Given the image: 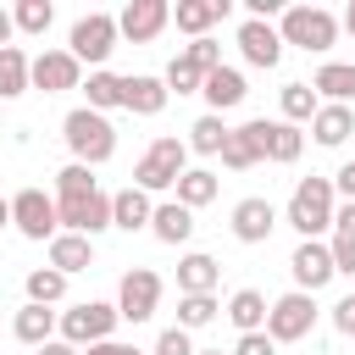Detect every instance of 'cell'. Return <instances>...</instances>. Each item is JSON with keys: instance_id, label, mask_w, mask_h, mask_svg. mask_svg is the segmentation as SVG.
Here are the masks:
<instances>
[{"instance_id": "1", "label": "cell", "mask_w": 355, "mask_h": 355, "mask_svg": "<svg viewBox=\"0 0 355 355\" xmlns=\"http://www.w3.org/2000/svg\"><path fill=\"white\" fill-rule=\"evenodd\" d=\"M333 211H338V189H333V178H300L294 183V194H288V205H283V222L300 233V239H327L333 233Z\"/></svg>"}, {"instance_id": "2", "label": "cell", "mask_w": 355, "mask_h": 355, "mask_svg": "<svg viewBox=\"0 0 355 355\" xmlns=\"http://www.w3.org/2000/svg\"><path fill=\"white\" fill-rule=\"evenodd\" d=\"M61 139H67L72 161H83V166H105V161L116 155V128H111V116H100V111H89V105H78V111L61 116Z\"/></svg>"}, {"instance_id": "3", "label": "cell", "mask_w": 355, "mask_h": 355, "mask_svg": "<svg viewBox=\"0 0 355 355\" xmlns=\"http://www.w3.org/2000/svg\"><path fill=\"white\" fill-rule=\"evenodd\" d=\"M183 172H189V139L161 133V139L139 155V166H133V189H144V194H166V189H178Z\"/></svg>"}, {"instance_id": "4", "label": "cell", "mask_w": 355, "mask_h": 355, "mask_svg": "<svg viewBox=\"0 0 355 355\" xmlns=\"http://www.w3.org/2000/svg\"><path fill=\"white\" fill-rule=\"evenodd\" d=\"M277 33H283V44H294L305 55H327L338 44V17L327 6H288L277 17Z\"/></svg>"}, {"instance_id": "5", "label": "cell", "mask_w": 355, "mask_h": 355, "mask_svg": "<svg viewBox=\"0 0 355 355\" xmlns=\"http://www.w3.org/2000/svg\"><path fill=\"white\" fill-rule=\"evenodd\" d=\"M116 44H122V28H116L111 11H83V17L72 22V33H67V50H72L89 72H100V67L111 61Z\"/></svg>"}, {"instance_id": "6", "label": "cell", "mask_w": 355, "mask_h": 355, "mask_svg": "<svg viewBox=\"0 0 355 355\" xmlns=\"http://www.w3.org/2000/svg\"><path fill=\"white\" fill-rule=\"evenodd\" d=\"M316 316H322L316 294L288 288V294H277V300H272V311H266V338H272V344H300V338H311Z\"/></svg>"}, {"instance_id": "7", "label": "cell", "mask_w": 355, "mask_h": 355, "mask_svg": "<svg viewBox=\"0 0 355 355\" xmlns=\"http://www.w3.org/2000/svg\"><path fill=\"white\" fill-rule=\"evenodd\" d=\"M11 227L22 233V239H33V244H50L55 233H61V211H55V194H44V189H17L11 194Z\"/></svg>"}, {"instance_id": "8", "label": "cell", "mask_w": 355, "mask_h": 355, "mask_svg": "<svg viewBox=\"0 0 355 355\" xmlns=\"http://www.w3.org/2000/svg\"><path fill=\"white\" fill-rule=\"evenodd\" d=\"M116 305H105V300H83V305H72V311H61V327H55V338H67L72 349H89V344H105L111 333H116Z\"/></svg>"}, {"instance_id": "9", "label": "cell", "mask_w": 355, "mask_h": 355, "mask_svg": "<svg viewBox=\"0 0 355 355\" xmlns=\"http://www.w3.org/2000/svg\"><path fill=\"white\" fill-rule=\"evenodd\" d=\"M244 139L255 144L261 161H277V166H294V161L305 155V133H300L294 122H283V116H255V122H244Z\"/></svg>"}, {"instance_id": "10", "label": "cell", "mask_w": 355, "mask_h": 355, "mask_svg": "<svg viewBox=\"0 0 355 355\" xmlns=\"http://www.w3.org/2000/svg\"><path fill=\"white\" fill-rule=\"evenodd\" d=\"M161 311V272H150V266H133V272H122V283H116V316L122 322H150Z\"/></svg>"}, {"instance_id": "11", "label": "cell", "mask_w": 355, "mask_h": 355, "mask_svg": "<svg viewBox=\"0 0 355 355\" xmlns=\"http://www.w3.org/2000/svg\"><path fill=\"white\" fill-rule=\"evenodd\" d=\"M288 277H294V288L300 294H316V288H327L338 272H333V250H327V239H300L294 244V255H288Z\"/></svg>"}, {"instance_id": "12", "label": "cell", "mask_w": 355, "mask_h": 355, "mask_svg": "<svg viewBox=\"0 0 355 355\" xmlns=\"http://www.w3.org/2000/svg\"><path fill=\"white\" fill-rule=\"evenodd\" d=\"M116 28H122L128 44H150V39H161L172 28V6L166 0H128L116 11Z\"/></svg>"}, {"instance_id": "13", "label": "cell", "mask_w": 355, "mask_h": 355, "mask_svg": "<svg viewBox=\"0 0 355 355\" xmlns=\"http://www.w3.org/2000/svg\"><path fill=\"white\" fill-rule=\"evenodd\" d=\"M233 44H239V55H244L250 67H261V72H272V67L283 61V33H277V22H255V17H244L239 33H233Z\"/></svg>"}, {"instance_id": "14", "label": "cell", "mask_w": 355, "mask_h": 355, "mask_svg": "<svg viewBox=\"0 0 355 355\" xmlns=\"http://www.w3.org/2000/svg\"><path fill=\"white\" fill-rule=\"evenodd\" d=\"M33 89H44V94L83 89V61L72 50H39L33 55Z\"/></svg>"}, {"instance_id": "15", "label": "cell", "mask_w": 355, "mask_h": 355, "mask_svg": "<svg viewBox=\"0 0 355 355\" xmlns=\"http://www.w3.org/2000/svg\"><path fill=\"white\" fill-rule=\"evenodd\" d=\"M61 211V233H83V239H100L111 227V194H89V200H55Z\"/></svg>"}, {"instance_id": "16", "label": "cell", "mask_w": 355, "mask_h": 355, "mask_svg": "<svg viewBox=\"0 0 355 355\" xmlns=\"http://www.w3.org/2000/svg\"><path fill=\"white\" fill-rule=\"evenodd\" d=\"M227 227H233V239H239V244H266V239H272V227H277V205H272V200H261V194H250V200H239V205H233Z\"/></svg>"}, {"instance_id": "17", "label": "cell", "mask_w": 355, "mask_h": 355, "mask_svg": "<svg viewBox=\"0 0 355 355\" xmlns=\"http://www.w3.org/2000/svg\"><path fill=\"white\" fill-rule=\"evenodd\" d=\"M227 11H233V0H178V6H172V22H178V33H189V39H211V28H216Z\"/></svg>"}, {"instance_id": "18", "label": "cell", "mask_w": 355, "mask_h": 355, "mask_svg": "<svg viewBox=\"0 0 355 355\" xmlns=\"http://www.w3.org/2000/svg\"><path fill=\"white\" fill-rule=\"evenodd\" d=\"M311 89L322 105H349L355 100V61H322L311 72Z\"/></svg>"}, {"instance_id": "19", "label": "cell", "mask_w": 355, "mask_h": 355, "mask_svg": "<svg viewBox=\"0 0 355 355\" xmlns=\"http://www.w3.org/2000/svg\"><path fill=\"white\" fill-rule=\"evenodd\" d=\"M200 94H205V105H211V111L222 116V111H233V105H244V94H250V83H244V72H239V67H227V61H222L216 72H205V89H200Z\"/></svg>"}, {"instance_id": "20", "label": "cell", "mask_w": 355, "mask_h": 355, "mask_svg": "<svg viewBox=\"0 0 355 355\" xmlns=\"http://www.w3.org/2000/svg\"><path fill=\"white\" fill-rule=\"evenodd\" d=\"M166 83L161 78H150V72H133L128 83H122V111H133V116H161L166 111Z\"/></svg>"}, {"instance_id": "21", "label": "cell", "mask_w": 355, "mask_h": 355, "mask_svg": "<svg viewBox=\"0 0 355 355\" xmlns=\"http://www.w3.org/2000/svg\"><path fill=\"white\" fill-rule=\"evenodd\" d=\"M216 283H222L216 255H205V250L178 255V294H216Z\"/></svg>"}, {"instance_id": "22", "label": "cell", "mask_w": 355, "mask_h": 355, "mask_svg": "<svg viewBox=\"0 0 355 355\" xmlns=\"http://www.w3.org/2000/svg\"><path fill=\"white\" fill-rule=\"evenodd\" d=\"M150 216H155V200L144 194V189H116L111 194V227H122V233H139V227H150Z\"/></svg>"}, {"instance_id": "23", "label": "cell", "mask_w": 355, "mask_h": 355, "mask_svg": "<svg viewBox=\"0 0 355 355\" xmlns=\"http://www.w3.org/2000/svg\"><path fill=\"white\" fill-rule=\"evenodd\" d=\"M55 327H61V311H50V305H22L17 316H11V333L28 344V349H39V344H50L55 338Z\"/></svg>"}, {"instance_id": "24", "label": "cell", "mask_w": 355, "mask_h": 355, "mask_svg": "<svg viewBox=\"0 0 355 355\" xmlns=\"http://www.w3.org/2000/svg\"><path fill=\"white\" fill-rule=\"evenodd\" d=\"M150 233H155L161 244H172V250H178V244H189V239H194V211H189V205H178V200H161V205H155V216H150Z\"/></svg>"}, {"instance_id": "25", "label": "cell", "mask_w": 355, "mask_h": 355, "mask_svg": "<svg viewBox=\"0 0 355 355\" xmlns=\"http://www.w3.org/2000/svg\"><path fill=\"white\" fill-rule=\"evenodd\" d=\"M266 311H272V300L261 288H233L227 294V322L239 333H266Z\"/></svg>"}, {"instance_id": "26", "label": "cell", "mask_w": 355, "mask_h": 355, "mask_svg": "<svg viewBox=\"0 0 355 355\" xmlns=\"http://www.w3.org/2000/svg\"><path fill=\"white\" fill-rule=\"evenodd\" d=\"M28 89H33V55L22 44H6L0 50V105L17 100V94H28Z\"/></svg>"}, {"instance_id": "27", "label": "cell", "mask_w": 355, "mask_h": 355, "mask_svg": "<svg viewBox=\"0 0 355 355\" xmlns=\"http://www.w3.org/2000/svg\"><path fill=\"white\" fill-rule=\"evenodd\" d=\"M50 266L55 272H89L94 266V239H83V233H55L50 239Z\"/></svg>"}, {"instance_id": "28", "label": "cell", "mask_w": 355, "mask_h": 355, "mask_svg": "<svg viewBox=\"0 0 355 355\" xmlns=\"http://www.w3.org/2000/svg\"><path fill=\"white\" fill-rule=\"evenodd\" d=\"M122 83H128V78H122V72H111V67L89 72V78H83V105H89V111H100V116H105V111H122Z\"/></svg>"}, {"instance_id": "29", "label": "cell", "mask_w": 355, "mask_h": 355, "mask_svg": "<svg viewBox=\"0 0 355 355\" xmlns=\"http://www.w3.org/2000/svg\"><path fill=\"white\" fill-rule=\"evenodd\" d=\"M349 133H355V111H349V105H322V111L311 116V139H316L322 150H338Z\"/></svg>"}, {"instance_id": "30", "label": "cell", "mask_w": 355, "mask_h": 355, "mask_svg": "<svg viewBox=\"0 0 355 355\" xmlns=\"http://www.w3.org/2000/svg\"><path fill=\"white\" fill-rule=\"evenodd\" d=\"M216 189H222V178H216L211 166H189V172L178 178V189H172V200H178V205H189V211H200V205H211V200H216Z\"/></svg>"}, {"instance_id": "31", "label": "cell", "mask_w": 355, "mask_h": 355, "mask_svg": "<svg viewBox=\"0 0 355 355\" xmlns=\"http://www.w3.org/2000/svg\"><path fill=\"white\" fill-rule=\"evenodd\" d=\"M227 122L216 116V111H205V116H194V128H189V155H222V144H227Z\"/></svg>"}, {"instance_id": "32", "label": "cell", "mask_w": 355, "mask_h": 355, "mask_svg": "<svg viewBox=\"0 0 355 355\" xmlns=\"http://www.w3.org/2000/svg\"><path fill=\"white\" fill-rule=\"evenodd\" d=\"M277 105H283V122H294V128L322 111V100H316L311 83H283V89H277Z\"/></svg>"}, {"instance_id": "33", "label": "cell", "mask_w": 355, "mask_h": 355, "mask_svg": "<svg viewBox=\"0 0 355 355\" xmlns=\"http://www.w3.org/2000/svg\"><path fill=\"white\" fill-rule=\"evenodd\" d=\"M89 194H100V183H94V166H83V161H67V166L55 172V200H89Z\"/></svg>"}, {"instance_id": "34", "label": "cell", "mask_w": 355, "mask_h": 355, "mask_svg": "<svg viewBox=\"0 0 355 355\" xmlns=\"http://www.w3.org/2000/svg\"><path fill=\"white\" fill-rule=\"evenodd\" d=\"M216 316H222L216 294H178V327H183V333H194V327H211Z\"/></svg>"}, {"instance_id": "35", "label": "cell", "mask_w": 355, "mask_h": 355, "mask_svg": "<svg viewBox=\"0 0 355 355\" xmlns=\"http://www.w3.org/2000/svg\"><path fill=\"white\" fill-rule=\"evenodd\" d=\"M161 83H166V94H200V89H205V72H200V67H194V61H189V55L178 50V55L166 61Z\"/></svg>"}, {"instance_id": "36", "label": "cell", "mask_w": 355, "mask_h": 355, "mask_svg": "<svg viewBox=\"0 0 355 355\" xmlns=\"http://www.w3.org/2000/svg\"><path fill=\"white\" fill-rule=\"evenodd\" d=\"M28 300H33V305H61V300H67V272L33 266V272H28Z\"/></svg>"}, {"instance_id": "37", "label": "cell", "mask_w": 355, "mask_h": 355, "mask_svg": "<svg viewBox=\"0 0 355 355\" xmlns=\"http://www.w3.org/2000/svg\"><path fill=\"white\" fill-rule=\"evenodd\" d=\"M11 17H17V33L44 39V33H50V22H55V6H50V0H17V6H11Z\"/></svg>"}, {"instance_id": "38", "label": "cell", "mask_w": 355, "mask_h": 355, "mask_svg": "<svg viewBox=\"0 0 355 355\" xmlns=\"http://www.w3.org/2000/svg\"><path fill=\"white\" fill-rule=\"evenodd\" d=\"M222 166H227V172H250V166H261V155H255V144L244 139V128L227 133V144H222Z\"/></svg>"}, {"instance_id": "39", "label": "cell", "mask_w": 355, "mask_h": 355, "mask_svg": "<svg viewBox=\"0 0 355 355\" xmlns=\"http://www.w3.org/2000/svg\"><path fill=\"white\" fill-rule=\"evenodd\" d=\"M150 355H200V349H194V333H183V327L172 322V327L155 338V349H150Z\"/></svg>"}, {"instance_id": "40", "label": "cell", "mask_w": 355, "mask_h": 355, "mask_svg": "<svg viewBox=\"0 0 355 355\" xmlns=\"http://www.w3.org/2000/svg\"><path fill=\"white\" fill-rule=\"evenodd\" d=\"M183 55H189L200 72H216V67H222V44H216V39H194V44H183Z\"/></svg>"}, {"instance_id": "41", "label": "cell", "mask_w": 355, "mask_h": 355, "mask_svg": "<svg viewBox=\"0 0 355 355\" xmlns=\"http://www.w3.org/2000/svg\"><path fill=\"white\" fill-rule=\"evenodd\" d=\"M327 250H333V272H338V277H355V239L333 233V239H327Z\"/></svg>"}, {"instance_id": "42", "label": "cell", "mask_w": 355, "mask_h": 355, "mask_svg": "<svg viewBox=\"0 0 355 355\" xmlns=\"http://www.w3.org/2000/svg\"><path fill=\"white\" fill-rule=\"evenodd\" d=\"M233 355H277V344H272L266 333H239V344H233Z\"/></svg>"}, {"instance_id": "43", "label": "cell", "mask_w": 355, "mask_h": 355, "mask_svg": "<svg viewBox=\"0 0 355 355\" xmlns=\"http://www.w3.org/2000/svg\"><path fill=\"white\" fill-rule=\"evenodd\" d=\"M333 327H338L344 338H355V294H344V300H333Z\"/></svg>"}, {"instance_id": "44", "label": "cell", "mask_w": 355, "mask_h": 355, "mask_svg": "<svg viewBox=\"0 0 355 355\" xmlns=\"http://www.w3.org/2000/svg\"><path fill=\"white\" fill-rule=\"evenodd\" d=\"M333 233L355 239V200H338V211H333Z\"/></svg>"}, {"instance_id": "45", "label": "cell", "mask_w": 355, "mask_h": 355, "mask_svg": "<svg viewBox=\"0 0 355 355\" xmlns=\"http://www.w3.org/2000/svg\"><path fill=\"white\" fill-rule=\"evenodd\" d=\"M333 189H338V200H355V161H344L333 172Z\"/></svg>"}, {"instance_id": "46", "label": "cell", "mask_w": 355, "mask_h": 355, "mask_svg": "<svg viewBox=\"0 0 355 355\" xmlns=\"http://www.w3.org/2000/svg\"><path fill=\"white\" fill-rule=\"evenodd\" d=\"M11 33H17V17H11V6H0V50L11 44Z\"/></svg>"}, {"instance_id": "47", "label": "cell", "mask_w": 355, "mask_h": 355, "mask_svg": "<svg viewBox=\"0 0 355 355\" xmlns=\"http://www.w3.org/2000/svg\"><path fill=\"white\" fill-rule=\"evenodd\" d=\"M39 355H83V349H72L67 338H50V344H39Z\"/></svg>"}, {"instance_id": "48", "label": "cell", "mask_w": 355, "mask_h": 355, "mask_svg": "<svg viewBox=\"0 0 355 355\" xmlns=\"http://www.w3.org/2000/svg\"><path fill=\"white\" fill-rule=\"evenodd\" d=\"M122 349H128V344H116V338H105V344H89L83 355H122Z\"/></svg>"}, {"instance_id": "49", "label": "cell", "mask_w": 355, "mask_h": 355, "mask_svg": "<svg viewBox=\"0 0 355 355\" xmlns=\"http://www.w3.org/2000/svg\"><path fill=\"white\" fill-rule=\"evenodd\" d=\"M338 28H344V33H355V0L344 6V17H338Z\"/></svg>"}, {"instance_id": "50", "label": "cell", "mask_w": 355, "mask_h": 355, "mask_svg": "<svg viewBox=\"0 0 355 355\" xmlns=\"http://www.w3.org/2000/svg\"><path fill=\"white\" fill-rule=\"evenodd\" d=\"M0 227H11V200L0 194Z\"/></svg>"}, {"instance_id": "51", "label": "cell", "mask_w": 355, "mask_h": 355, "mask_svg": "<svg viewBox=\"0 0 355 355\" xmlns=\"http://www.w3.org/2000/svg\"><path fill=\"white\" fill-rule=\"evenodd\" d=\"M122 355H144V349H139V344H128V349H122Z\"/></svg>"}, {"instance_id": "52", "label": "cell", "mask_w": 355, "mask_h": 355, "mask_svg": "<svg viewBox=\"0 0 355 355\" xmlns=\"http://www.w3.org/2000/svg\"><path fill=\"white\" fill-rule=\"evenodd\" d=\"M200 355H222V349H200Z\"/></svg>"}, {"instance_id": "53", "label": "cell", "mask_w": 355, "mask_h": 355, "mask_svg": "<svg viewBox=\"0 0 355 355\" xmlns=\"http://www.w3.org/2000/svg\"><path fill=\"white\" fill-rule=\"evenodd\" d=\"M0 111H6V105H0Z\"/></svg>"}]
</instances>
